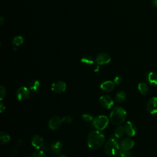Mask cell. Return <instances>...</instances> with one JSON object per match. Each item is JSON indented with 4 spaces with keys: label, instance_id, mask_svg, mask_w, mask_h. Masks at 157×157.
Listing matches in <instances>:
<instances>
[{
    "label": "cell",
    "instance_id": "cell-1",
    "mask_svg": "<svg viewBox=\"0 0 157 157\" xmlns=\"http://www.w3.org/2000/svg\"><path fill=\"white\" fill-rule=\"evenodd\" d=\"M105 140L104 136L98 131H91L87 139L88 146L92 150H97L101 147Z\"/></svg>",
    "mask_w": 157,
    "mask_h": 157
},
{
    "label": "cell",
    "instance_id": "cell-2",
    "mask_svg": "<svg viewBox=\"0 0 157 157\" xmlns=\"http://www.w3.org/2000/svg\"><path fill=\"white\" fill-rule=\"evenodd\" d=\"M126 118V112L121 107L117 106L113 109L110 115V120L114 125L119 126L124 122Z\"/></svg>",
    "mask_w": 157,
    "mask_h": 157
},
{
    "label": "cell",
    "instance_id": "cell-3",
    "mask_svg": "<svg viewBox=\"0 0 157 157\" xmlns=\"http://www.w3.org/2000/svg\"><path fill=\"white\" fill-rule=\"evenodd\" d=\"M122 151L120 144L113 138H110L104 146L105 153L110 156H116L120 155Z\"/></svg>",
    "mask_w": 157,
    "mask_h": 157
},
{
    "label": "cell",
    "instance_id": "cell-4",
    "mask_svg": "<svg viewBox=\"0 0 157 157\" xmlns=\"http://www.w3.org/2000/svg\"><path fill=\"white\" fill-rule=\"evenodd\" d=\"M93 126L98 130L104 129L109 124L108 118L105 115H100L93 119Z\"/></svg>",
    "mask_w": 157,
    "mask_h": 157
},
{
    "label": "cell",
    "instance_id": "cell-5",
    "mask_svg": "<svg viewBox=\"0 0 157 157\" xmlns=\"http://www.w3.org/2000/svg\"><path fill=\"white\" fill-rule=\"evenodd\" d=\"M51 89L56 93H61L66 90V84L62 80H57L52 83Z\"/></svg>",
    "mask_w": 157,
    "mask_h": 157
},
{
    "label": "cell",
    "instance_id": "cell-6",
    "mask_svg": "<svg viewBox=\"0 0 157 157\" xmlns=\"http://www.w3.org/2000/svg\"><path fill=\"white\" fill-rule=\"evenodd\" d=\"M99 103L102 107L109 109L112 107L113 104V101L110 96L108 95H103L99 98Z\"/></svg>",
    "mask_w": 157,
    "mask_h": 157
},
{
    "label": "cell",
    "instance_id": "cell-7",
    "mask_svg": "<svg viewBox=\"0 0 157 157\" xmlns=\"http://www.w3.org/2000/svg\"><path fill=\"white\" fill-rule=\"evenodd\" d=\"M29 96V91L26 87L21 86L16 91V97L19 101L26 99Z\"/></svg>",
    "mask_w": 157,
    "mask_h": 157
},
{
    "label": "cell",
    "instance_id": "cell-8",
    "mask_svg": "<svg viewBox=\"0 0 157 157\" xmlns=\"http://www.w3.org/2000/svg\"><path fill=\"white\" fill-rule=\"evenodd\" d=\"M63 121V119L58 117V116H55L50 118V120L48 121V126L50 129L55 131L56 130L59 128Z\"/></svg>",
    "mask_w": 157,
    "mask_h": 157
},
{
    "label": "cell",
    "instance_id": "cell-9",
    "mask_svg": "<svg viewBox=\"0 0 157 157\" xmlns=\"http://www.w3.org/2000/svg\"><path fill=\"white\" fill-rule=\"evenodd\" d=\"M147 110L151 114L157 113V97H153L148 100L147 104Z\"/></svg>",
    "mask_w": 157,
    "mask_h": 157
},
{
    "label": "cell",
    "instance_id": "cell-10",
    "mask_svg": "<svg viewBox=\"0 0 157 157\" xmlns=\"http://www.w3.org/2000/svg\"><path fill=\"white\" fill-rule=\"evenodd\" d=\"M31 144L37 150L42 148L44 145L43 138L39 135H34L31 138Z\"/></svg>",
    "mask_w": 157,
    "mask_h": 157
},
{
    "label": "cell",
    "instance_id": "cell-11",
    "mask_svg": "<svg viewBox=\"0 0 157 157\" xmlns=\"http://www.w3.org/2000/svg\"><path fill=\"white\" fill-rule=\"evenodd\" d=\"M110 60H111L110 56L106 53H99L96 58V61L97 64L99 65L106 64L109 63L110 61Z\"/></svg>",
    "mask_w": 157,
    "mask_h": 157
},
{
    "label": "cell",
    "instance_id": "cell-12",
    "mask_svg": "<svg viewBox=\"0 0 157 157\" xmlns=\"http://www.w3.org/2000/svg\"><path fill=\"white\" fill-rule=\"evenodd\" d=\"M124 129L125 133L130 137L134 136L136 134L137 128L134 124L131 121H127L126 123L124 126Z\"/></svg>",
    "mask_w": 157,
    "mask_h": 157
},
{
    "label": "cell",
    "instance_id": "cell-13",
    "mask_svg": "<svg viewBox=\"0 0 157 157\" xmlns=\"http://www.w3.org/2000/svg\"><path fill=\"white\" fill-rule=\"evenodd\" d=\"M120 146L122 150H129L132 148L134 145V141L129 138L123 139L120 142Z\"/></svg>",
    "mask_w": 157,
    "mask_h": 157
},
{
    "label": "cell",
    "instance_id": "cell-14",
    "mask_svg": "<svg viewBox=\"0 0 157 157\" xmlns=\"http://www.w3.org/2000/svg\"><path fill=\"white\" fill-rule=\"evenodd\" d=\"M115 83L113 82L110 80H107L102 82L100 85V88L105 91V92H110L114 89Z\"/></svg>",
    "mask_w": 157,
    "mask_h": 157
},
{
    "label": "cell",
    "instance_id": "cell-15",
    "mask_svg": "<svg viewBox=\"0 0 157 157\" xmlns=\"http://www.w3.org/2000/svg\"><path fill=\"white\" fill-rule=\"evenodd\" d=\"M146 79L148 83L151 86L157 85V73L155 72H150L147 74Z\"/></svg>",
    "mask_w": 157,
    "mask_h": 157
},
{
    "label": "cell",
    "instance_id": "cell-16",
    "mask_svg": "<svg viewBox=\"0 0 157 157\" xmlns=\"http://www.w3.org/2000/svg\"><path fill=\"white\" fill-rule=\"evenodd\" d=\"M137 88H138L139 92L144 95H146L148 93L149 88H148L147 84L145 83L142 82V83H139Z\"/></svg>",
    "mask_w": 157,
    "mask_h": 157
},
{
    "label": "cell",
    "instance_id": "cell-17",
    "mask_svg": "<svg viewBox=\"0 0 157 157\" xmlns=\"http://www.w3.org/2000/svg\"><path fill=\"white\" fill-rule=\"evenodd\" d=\"M62 147H63L62 143L59 141L55 142L51 146L52 150L55 153H59L61 151V150L62 149Z\"/></svg>",
    "mask_w": 157,
    "mask_h": 157
},
{
    "label": "cell",
    "instance_id": "cell-18",
    "mask_svg": "<svg viewBox=\"0 0 157 157\" xmlns=\"http://www.w3.org/2000/svg\"><path fill=\"white\" fill-rule=\"evenodd\" d=\"M10 140V136L6 132L2 131L0 132V143L1 144H6Z\"/></svg>",
    "mask_w": 157,
    "mask_h": 157
},
{
    "label": "cell",
    "instance_id": "cell-19",
    "mask_svg": "<svg viewBox=\"0 0 157 157\" xmlns=\"http://www.w3.org/2000/svg\"><path fill=\"white\" fill-rule=\"evenodd\" d=\"M40 85V82L39 80H33L31 81V82L29 83V87L31 90H32L33 91H36L39 89Z\"/></svg>",
    "mask_w": 157,
    "mask_h": 157
},
{
    "label": "cell",
    "instance_id": "cell-20",
    "mask_svg": "<svg viewBox=\"0 0 157 157\" xmlns=\"http://www.w3.org/2000/svg\"><path fill=\"white\" fill-rule=\"evenodd\" d=\"M81 63L85 66H91L94 63V60L91 56H85L81 59Z\"/></svg>",
    "mask_w": 157,
    "mask_h": 157
},
{
    "label": "cell",
    "instance_id": "cell-21",
    "mask_svg": "<svg viewBox=\"0 0 157 157\" xmlns=\"http://www.w3.org/2000/svg\"><path fill=\"white\" fill-rule=\"evenodd\" d=\"M124 126H118V127L115 129V131H114V136L117 138H120L121 136H123V135L124 133Z\"/></svg>",
    "mask_w": 157,
    "mask_h": 157
},
{
    "label": "cell",
    "instance_id": "cell-22",
    "mask_svg": "<svg viewBox=\"0 0 157 157\" xmlns=\"http://www.w3.org/2000/svg\"><path fill=\"white\" fill-rule=\"evenodd\" d=\"M126 98V94L124 91H120L117 93L115 96V100L118 102H122L124 101Z\"/></svg>",
    "mask_w": 157,
    "mask_h": 157
},
{
    "label": "cell",
    "instance_id": "cell-23",
    "mask_svg": "<svg viewBox=\"0 0 157 157\" xmlns=\"http://www.w3.org/2000/svg\"><path fill=\"white\" fill-rule=\"evenodd\" d=\"M24 42V39L21 36H17L15 37L13 40V44L15 46H18L20 45H21V44H23Z\"/></svg>",
    "mask_w": 157,
    "mask_h": 157
},
{
    "label": "cell",
    "instance_id": "cell-24",
    "mask_svg": "<svg viewBox=\"0 0 157 157\" xmlns=\"http://www.w3.org/2000/svg\"><path fill=\"white\" fill-rule=\"evenodd\" d=\"M31 157H47V156L43 151L38 150L33 152Z\"/></svg>",
    "mask_w": 157,
    "mask_h": 157
},
{
    "label": "cell",
    "instance_id": "cell-25",
    "mask_svg": "<svg viewBox=\"0 0 157 157\" xmlns=\"http://www.w3.org/2000/svg\"><path fill=\"white\" fill-rule=\"evenodd\" d=\"M121 157H133L132 153L129 150H122L120 155Z\"/></svg>",
    "mask_w": 157,
    "mask_h": 157
},
{
    "label": "cell",
    "instance_id": "cell-26",
    "mask_svg": "<svg viewBox=\"0 0 157 157\" xmlns=\"http://www.w3.org/2000/svg\"><path fill=\"white\" fill-rule=\"evenodd\" d=\"M0 90H1L0 91L1 101H2L4 99V98L6 97V88L3 85H1Z\"/></svg>",
    "mask_w": 157,
    "mask_h": 157
},
{
    "label": "cell",
    "instance_id": "cell-27",
    "mask_svg": "<svg viewBox=\"0 0 157 157\" xmlns=\"http://www.w3.org/2000/svg\"><path fill=\"white\" fill-rule=\"evenodd\" d=\"M82 118L86 121H90L93 120V117L88 114H83L82 115Z\"/></svg>",
    "mask_w": 157,
    "mask_h": 157
},
{
    "label": "cell",
    "instance_id": "cell-28",
    "mask_svg": "<svg viewBox=\"0 0 157 157\" xmlns=\"http://www.w3.org/2000/svg\"><path fill=\"white\" fill-rule=\"evenodd\" d=\"M62 119L63 122H66L67 123H69L72 121V118L70 116H65Z\"/></svg>",
    "mask_w": 157,
    "mask_h": 157
},
{
    "label": "cell",
    "instance_id": "cell-29",
    "mask_svg": "<svg viewBox=\"0 0 157 157\" xmlns=\"http://www.w3.org/2000/svg\"><path fill=\"white\" fill-rule=\"evenodd\" d=\"M123 80V78L121 77L120 76H117L114 80H113V82L115 84H120Z\"/></svg>",
    "mask_w": 157,
    "mask_h": 157
},
{
    "label": "cell",
    "instance_id": "cell-30",
    "mask_svg": "<svg viewBox=\"0 0 157 157\" xmlns=\"http://www.w3.org/2000/svg\"><path fill=\"white\" fill-rule=\"evenodd\" d=\"M5 109H6V107H5V105H4V104L1 102V104H0V112H1V113H2L4 110H5Z\"/></svg>",
    "mask_w": 157,
    "mask_h": 157
},
{
    "label": "cell",
    "instance_id": "cell-31",
    "mask_svg": "<svg viewBox=\"0 0 157 157\" xmlns=\"http://www.w3.org/2000/svg\"><path fill=\"white\" fill-rule=\"evenodd\" d=\"M152 5L154 7H157V0H152Z\"/></svg>",
    "mask_w": 157,
    "mask_h": 157
},
{
    "label": "cell",
    "instance_id": "cell-32",
    "mask_svg": "<svg viewBox=\"0 0 157 157\" xmlns=\"http://www.w3.org/2000/svg\"><path fill=\"white\" fill-rule=\"evenodd\" d=\"M59 157H66L64 155H60Z\"/></svg>",
    "mask_w": 157,
    "mask_h": 157
}]
</instances>
